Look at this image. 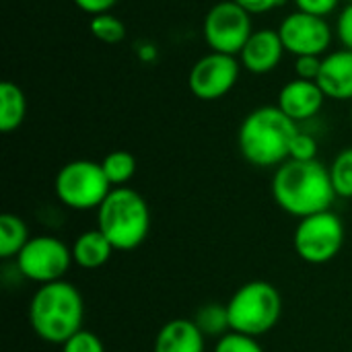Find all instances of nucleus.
Instances as JSON below:
<instances>
[{
    "instance_id": "obj_1",
    "label": "nucleus",
    "mask_w": 352,
    "mask_h": 352,
    "mask_svg": "<svg viewBox=\"0 0 352 352\" xmlns=\"http://www.w3.org/2000/svg\"><path fill=\"white\" fill-rule=\"evenodd\" d=\"M272 198L280 210L295 219L332 210L338 198L330 179V169L316 161H285L272 175Z\"/></svg>"
},
{
    "instance_id": "obj_2",
    "label": "nucleus",
    "mask_w": 352,
    "mask_h": 352,
    "mask_svg": "<svg viewBox=\"0 0 352 352\" xmlns=\"http://www.w3.org/2000/svg\"><path fill=\"white\" fill-rule=\"evenodd\" d=\"M299 132L295 124L278 105H262L252 109L237 132V146L241 157L254 167H280L289 161L291 142Z\"/></svg>"
},
{
    "instance_id": "obj_3",
    "label": "nucleus",
    "mask_w": 352,
    "mask_h": 352,
    "mask_svg": "<svg viewBox=\"0 0 352 352\" xmlns=\"http://www.w3.org/2000/svg\"><path fill=\"white\" fill-rule=\"evenodd\" d=\"M82 295L68 280L41 285L29 301L31 330L43 342L62 346L68 338L82 330Z\"/></svg>"
},
{
    "instance_id": "obj_4",
    "label": "nucleus",
    "mask_w": 352,
    "mask_h": 352,
    "mask_svg": "<svg viewBox=\"0 0 352 352\" xmlns=\"http://www.w3.org/2000/svg\"><path fill=\"white\" fill-rule=\"evenodd\" d=\"M97 229L111 241L116 252L140 248L151 231V208L132 188H113L97 208Z\"/></svg>"
},
{
    "instance_id": "obj_5",
    "label": "nucleus",
    "mask_w": 352,
    "mask_h": 352,
    "mask_svg": "<svg viewBox=\"0 0 352 352\" xmlns=\"http://www.w3.org/2000/svg\"><path fill=\"white\" fill-rule=\"evenodd\" d=\"M227 311L231 332L260 338L280 322L283 297L272 283L250 280L231 295Z\"/></svg>"
},
{
    "instance_id": "obj_6",
    "label": "nucleus",
    "mask_w": 352,
    "mask_h": 352,
    "mask_svg": "<svg viewBox=\"0 0 352 352\" xmlns=\"http://www.w3.org/2000/svg\"><path fill=\"white\" fill-rule=\"evenodd\" d=\"M111 190L101 163L89 159L66 163L54 179L56 198L70 210H97Z\"/></svg>"
},
{
    "instance_id": "obj_7",
    "label": "nucleus",
    "mask_w": 352,
    "mask_h": 352,
    "mask_svg": "<svg viewBox=\"0 0 352 352\" xmlns=\"http://www.w3.org/2000/svg\"><path fill=\"white\" fill-rule=\"evenodd\" d=\"M344 235L342 219L336 212L326 210L305 217L297 223L293 233V248L303 262L320 266L332 262L340 254Z\"/></svg>"
},
{
    "instance_id": "obj_8",
    "label": "nucleus",
    "mask_w": 352,
    "mask_h": 352,
    "mask_svg": "<svg viewBox=\"0 0 352 352\" xmlns=\"http://www.w3.org/2000/svg\"><path fill=\"white\" fill-rule=\"evenodd\" d=\"M16 270L31 283L50 285L64 280L72 260V250L58 237L52 235H35L27 241L21 254L14 258Z\"/></svg>"
},
{
    "instance_id": "obj_9",
    "label": "nucleus",
    "mask_w": 352,
    "mask_h": 352,
    "mask_svg": "<svg viewBox=\"0 0 352 352\" xmlns=\"http://www.w3.org/2000/svg\"><path fill=\"white\" fill-rule=\"evenodd\" d=\"M254 31L252 14L233 0L212 4L202 23V35L210 52L229 56H239Z\"/></svg>"
},
{
    "instance_id": "obj_10",
    "label": "nucleus",
    "mask_w": 352,
    "mask_h": 352,
    "mask_svg": "<svg viewBox=\"0 0 352 352\" xmlns=\"http://www.w3.org/2000/svg\"><path fill=\"white\" fill-rule=\"evenodd\" d=\"M239 74L241 62L237 56L208 52L190 68L188 89L200 101H219L235 89Z\"/></svg>"
},
{
    "instance_id": "obj_11",
    "label": "nucleus",
    "mask_w": 352,
    "mask_h": 352,
    "mask_svg": "<svg viewBox=\"0 0 352 352\" xmlns=\"http://www.w3.org/2000/svg\"><path fill=\"white\" fill-rule=\"evenodd\" d=\"M278 35L283 39L287 54H291L295 58H299V56L324 58L332 45L334 29L330 27L328 19H324V16L295 10V12H289L280 21Z\"/></svg>"
},
{
    "instance_id": "obj_12",
    "label": "nucleus",
    "mask_w": 352,
    "mask_h": 352,
    "mask_svg": "<svg viewBox=\"0 0 352 352\" xmlns=\"http://www.w3.org/2000/svg\"><path fill=\"white\" fill-rule=\"evenodd\" d=\"M287 50L283 45V39L278 35V29H256L248 43L243 45L241 54L237 56L241 62V68L252 74H270L276 70L285 58Z\"/></svg>"
},
{
    "instance_id": "obj_13",
    "label": "nucleus",
    "mask_w": 352,
    "mask_h": 352,
    "mask_svg": "<svg viewBox=\"0 0 352 352\" xmlns=\"http://www.w3.org/2000/svg\"><path fill=\"white\" fill-rule=\"evenodd\" d=\"M326 103V95L316 80H289L276 97V105L287 113L295 124L314 120Z\"/></svg>"
},
{
    "instance_id": "obj_14",
    "label": "nucleus",
    "mask_w": 352,
    "mask_h": 352,
    "mask_svg": "<svg viewBox=\"0 0 352 352\" xmlns=\"http://www.w3.org/2000/svg\"><path fill=\"white\" fill-rule=\"evenodd\" d=\"M318 85L326 99L352 101V50H334L322 58Z\"/></svg>"
},
{
    "instance_id": "obj_15",
    "label": "nucleus",
    "mask_w": 352,
    "mask_h": 352,
    "mask_svg": "<svg viewBox=\"0 0 352 352\" xmlns=\"http://www.w3.org/2000/svg\"><path fill=\"white\" fill-rule=\"evenodd\" d=\"M206 336L194 320H169L155 338V352H204Z\"/></svg>"
},
{
    "instance_id": "obj_16",
    "label": "nucleus",
    "mask_w": 352,
    "mask_h": 352,
    "mask_svg": "<svg viewBox=\"0 0 352 352\" xmlns=\"http://www.w3.org/2000/svg\"><path fill=\"white\" fill-rule=\"evenodd\" d=\"M70 250H72L74 264L80 266L82 270H99V268H103L109 262V258L113 256V252H116L111 241L99 229H89V231L80 233L74 239Z\"/></svg>"
},
{
    "instance_id": "obj_17",
    "label": "nucleus",
    "mask_w": 352,
    "mask_h": 352,
    "mask_svg": "<svg viewBox=\"0 0 352 352\" xmlns=\"http://www.w3.org/2000/svg\"><path fill=\"white\" fill-rule=\"evenodd\" d=\"M27 116V97L12 80L0 82V130L10 134L21 128Z\"/></svg>"
},
{
    "instance_id": "obj_18",
    "label": "nucleus",
    "mask_w": 352,
    "mask_h": 352,
    "mask_svg": "<svg viewBox=\"0 0 352 352\" xmlns=\"http://www.w3.org/2000/svg\"><path fill=\"white\" fill-rule=\"evenodd\" d=\"M29 239H31L29 229L21 217L10 214V212H4L0 217V258L2 260L16 258Z\"/></svg>"
},
{
    "instance_id": "obj_19",
    "label": "nucleus",
    "mask_w": 352,
    "mask_h": 352,
    "mask_svg": "<svg viewBox=\"0 0 352 352\" xmlns=\"http://www.w3.org/2000/svg\"><path fill=\"white\" fill-rule=\"evenodd\" d=\"M192 320H194V324L198 326V330L206 338H217L219 340V338H223L225 334L231 332L227 305H221V303H206V305H202Z\"/></svg>"
},
{
    "instance_id": "obj_20",
    "label": "nucleus",
    "mask_w": 352,
    "mask_h": 352,
    "mask_svg": "<svg viewBox=\"0 0 352 352\" xmlns=\"http://www.w3.org/2000/svg\"><path fill=\"white\" fill-rule=\"evenodd\" d=\"M101 167L113 188H124L136 173V159L128 151H111L103 157Z\"/></svg>"
},
{
    "instance_id": "obj_21",
    "label": "nucleus",
    "mask_w": 352,
    "mask_h": 352,
    "mask_svg": "<svg viewBox=\"0 0 352 352\" xmlns=\"http://www.w3.org/2000/svg\"><path fill=\"white\" fill-rule=\"evenodd\" d=\"M330 179L338 198H352V146L342 148L332 165H330Z\"/></svg>"
},
{
    "instance_id": "obj_22",
    "label": "nucleus",
    "mask_w": 352,
    "mask_h": 352,
    "mask_svg": "<svg viewBox=\"0 0 352 352\" xmlns=\"http://www.w3.org/2000/svg\"><path fill=\"white\" fill-rule=\"evenodd\" d=\"M89 29H91V35L103 43H120L126 37V25L122 23V19H118L111 12L91 16Z\"/></svg>"
},
{
    "instance_id": "obj_23",
    "label": "nucleus",
    "mask_w": 352,
    "mask_h": 352,
    "mask_svg": "<svg viewBox=\"0 0 352 352\" xmlns=\"http://www.w3.org/2000/svg\"><path fill=\"white\" fill-rule=\"evenodd\" d=\"M214 352H264L262 344L254 336H245L239 332H229L217 340Z\"/></svg>"
},
{
    "instance_id": "obj_24",
    "label": "nucleus",
    "mask_w": 352,
    "mask_h": 352,
    "mask_svg": "<svg viewBox=\"0 0 352 352\" xmlns=\"http://www.w3.org/2000/svg\"><path fill=\"white\" fill-rule=\"evenodd\" d=\"M293 161H316L318 159V140L314 134L299 130L291 142V155Z\"/></svg>"
},
{
    "instance_id": "obj_25",
    "label": "nucleus",
    "mask_w": 352,
    "mask_h": 352,
    "mask_svg": "<svg viewBox=\"0 0 352 352\" xmlns=\"http://www.w3.org/2000/svg\"><path fill=\"white\" fill-rule=\"evenodd\" d=\"M62 352H105V346L97 334L82 328L62 344Z\"/></svg>"
},
{
    "instance_id": "obj_26",
    "label": "nucleus",
    "mask_w": 352,
    "mask_h": 352,
    "mask_svg": "<svg viewBox=\"0 0 352 352\" xmlns=\"http://www.w3.org/2000/svg\"><path fill=\"white\" fill-rule=\"evenodd\" d=\"M295 78L301 80H316L322 70V58L320 56H299L295 58Z\"/></svg>"
},
{
    "instance_id": "obj_27",
    "label": "nucleus",
    "mask_w": 352,
    "mask_h": 352,
    "mask_svg": "<svg viewBox=\"0 0 352 352\" xmlns=\"http://www.w3.org/2000/svg\"><path fill=\"white\" fill-rule=\"evenodd\" d=\"M297 10L328 19L340 4V0H293Z\"/></svg>"
},
{
    "instance_id": "obj_28",
    "label": "nucleus",
    "mask_w": 352,
    "mask_h": 352,
    "mask_svg": "<svg viewBox=\"0 0 352 352\" xmlns=\"http://www.w3.org/2000/svg\"><path fill=\"white\" fill-rule=\"evenodd\" d=\"M334 33H336L338 41L342 43V47L352 50V4H346V6L338 12Z\"/></svg>"
},
{
    "instance_id": "obj_29",
    "label": "nucleus",
    "mask_w": 352,
    "mask_h": 352,
    "mask_svg": "<svg viewBox=\"0 0 352 352\" xmlns=\"http://www.w3.org/2000/svg\"><path fill=\"white\" fill-rule=\"evenodd\" d=\"M233 2L239 4L250 14H266V12L280 8L287 0H233Z\"/></svg>"
},
{
    "instance_id": "obj_30",
    "label": "nucleus",
    "mask_w": 352,
    "mask_h": 352,
    "mask_svg": "<svg viewBox=\"0 0 352 352\" xmlns=\"http://www.w3.org/2000/svg\"><path fill=\"white\" fill-rule=\"evenodd\" d=\"M76 4L78 10L91 14V16H97V14H103V12H109L120 0H72Z\"/></svg>"
},
{
    "instance_id": "obj_31",
    "label": "nucleus",
    "mask_w": 352,
    "mask_h": 352,
    "mask_svg": "<svg viewBox=\"0 0 352 352\" xmlns=\"http://www.w3.org/2000/svg\"><path fill=\"white\" fill-rule=\"evenodd\" d=\"M136 56H138L140 62L151 64V62H155V60L159 58V50H157L155 43L142 41V43H138V47H136Z\"/></svg>"
},
{
    "instance_id": "obj_32",
    "label": "nucleus",
    "mask_w": 352,
    "mask_h": 352,
    "mask_svg": "<svg viewBox=\"0 0 352 352\" xmlns=\"http://www.w3.org/2000/svg\"><path fill=\"white\" fill-rule=\"evenodd\" d=\"M344 2H346V4H352V0H344Z\"/></svg>"
},
{
    "instance_id": "obj_33",
    "label": "nucleus",
    "mask_w": 352,
    "mask_h": 352,
    "mask_svg": "<svg viewBox=\"0 0 352 352\" xmlns=\"http://www.w3.org/2000/svg\"><path fill=\"white\" fill-rule=\"evenodd\" d=\"M351 122H352V109H351Z\"/></svg>"
}]
</instances>
